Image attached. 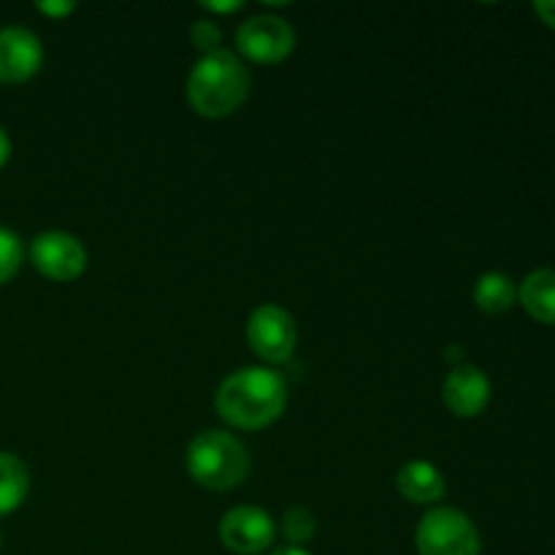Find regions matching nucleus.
I'll use <instances>...</instances> for the list:
<instances>
[{"label": "nucleus", "instance_id": "f3484780", "mask_svg": "<svg viewBox=\"0 0 555 555\" xmlns=\"http://www.w3.org/2000/svg\"><path fill=\"white\" fill-rule=\"evenodd\" d=\"M190 38H193L195 49H201L204 54H211L220 49L222 33H220V27H217V22L198 20V22H193V27H190Z\"/></svg>", "mask_w": 555, "mask_h": 555}, {"label": "nucleus", "instance_id": "9d476101", "mask_svg": "<svg viewBox=\"0 0 555 555\" xmlns=\"http://www.w3.org/2000/svg\"><path fill=\"white\" fill-rule=\"evenodd\" d=\"M442 399L455 417H477L480 412H486L488 401H491V379L486 377L482 369L472 366V363H459L444 377Z\"/></svg>", "mask_w": 555, "mask_h": 555}, {"label": "nucleus", "instance_id": "2eb2a0df", "mask_svg": "<svg viewBox=\"0 0 555 555\" xmlns=\"http://www.w3.org/2000/svg\"><path fill=\"white\" fill-rule=\"evenodd\" d=\"M282 534L291 542L293 547H301L307 542L314 540L318 534V518L312 515V509L307 507H293L282 515Z\"/></svg>", "mask_w": 555, "mask_h": 555}, {"label": "nucleus", "instance_id": "5701e85b", "mask_svg": "<svg viewBox=\"0 0 555 555\" xmlns=\"http://www.w3.org/2000/svg\"><path fill=\"white\" fill-rule=\"evenodd\" d=\"M0 545H3V537H0Z\"/></svg>", "mask_w": 555, "mask_h": 555}, {"label": "nucleus", "instance_id": "0eeeda50", "mask_svg": "<svg viewBox=\"0 0 555 555\" xmlns=\"http://www.w3.org/2000/svg\"><path fill=\"white\" fill-rule=\"evenodd\" d=\"M30 260L38 274L52 282H74L87 269V249L74 233L43 231L33 238Z\"/></svg>", "mask_w": 555, "mask_h": 555}, {"label": "nucleus", "instance_id": "f8f14e48", "mask_svg": "<svg viewBox=\"0 0 555 555\" xmlns=\"http://www.w3.org/2000/svg\"><path fill=\"white\" fill-rule=\"evenodd\" d=\"M520 304L534 320L555 325V269L531 271L518 291Z\"/></svg>", "mask_w": 555, "mask_h": 555}, {"label": "nucleus", "instance_id": "1a4fd4ad", "mask_svg": "<svg viewBox=\"0 0 555 555\" xmlns=\"http://www.w3.org/2000/svg\"><path fill=\"white\" fill-rule=\"evenodd\" d=\"M41 38L27 27L0 30V85H25L41 70Z\"/></svg>", "mask_w": 555, "mask_h": 555}, {"label": "nucleus", "instance_id": "6e6552de", "mask_svg": "<svg viewBox=\"0 0 555 555\" xmlns=\"http://www.w3.org/2000/svg\"><path fill=\"white\" fill-rule=\"evenodd\" d=\"M274 537V518L266 509L253 507V504L228 509L220 520L222 545L236 555H258L269 551Z\"/></svg>", "mask_w": 555, "mask_h": 555}, {"label": "nucleus", "instance_id": "412c9836", "mask_svg": "<svg viewBox=\"0 0 555 555\" xmlns=\"http://www.w3.org/2000/svg\"><path fill=\"white\" fill-rule=\"evenodd\" d=\"M9 157H11V139H9V133L0 128V168L9 163Z\"/></svg>", "mask_w": 555, "mask_h": 555}, {"label": "nucleus", "instance_id": "4be33fe9", "mask_svg": "<svg viewBox=\"0 0 555 555\" xmlns=\"http://www.w3.org/2000/svg\"><path fill=\"white\" fill-rule=\"evenodd\" d=\"M271 555H312V553H307V551H304V547L287 545V547H280V551H274Z\"/></svg>", "mask_w": 555, "mask_h": 555}, {"label": "nucleus", "instance_id": "f257e3e1", "mask_svg": "<svg viewBox=\"0 0 555 555\" xmlns=\"http://www.w3.org/2000/svg\"><path fill=\"white\" fill-rule=\"evenodd\" d=\"M215 406L225 423L242 431H258L282 417L287 406L285 377L274 369L244 366L217 388Z\"/></svg>", "mask_w": 555, "mask_h": 555}, {"label": "nucleus", "instance_id": "aec40b11", "mask_svg": "<svg viewBox=\"0 0 555 555\" xmlns=\"http://www.w3.org/2000/svg\"><path fill=\"white\" fill-rule=\"evenodd\" d=\"M204 9L217 11V14H231V11L242 9V3H238V0H231V3H215V0H211V3H204Z\"/></svg>", "mask_w": 555, "mask_h": 555}, {"label": "nucleus", "instance_id": "20e7f679", "mask_svg": "<svg viewBox=\"0 0 555 555\" xmlns=\"http://www.w3.org/2000/svg\"><path fill=\"white\" fill-rule=\"evenodd\" d=\"M415 545L421 555H480V531L466 513L437 507L417 524Z\"/></svg>", "mask_w": 555, "mask_h": 555}, {"label": "nucleus", "instance_id": "39448f33", "mask_svg": "<svg viewBox=\"0 0 555 555\" xmlns=\"http://www.w3.org/2000/svg\"><path fill=\"white\" fill-rule=\"evenodd\" d=\"M236 49L244 60L258 65H276L296 49V30L276 14H258L242 22L236 33Z\"/></svg>", "mask_w": 555, "mask_h": 555}, {"label": "nucleus", "instance_id": "423d86ee", "mask_svg": "<svg viewBox=\"0 0 555 555\" xmlns=\"http://www.w3.org/2000/svg\"><path fill=\"white\" fill-rule=\"evenodd\" d=\"M249 350L266 363H287L296 352L298 328L287 309L276 304H263L247 320Z\"/></svg>", "mask_w": 555, "mask_h": 555}, {"label": "nucleus", "instance_id": "a211bd4d", "mask_svg": "<svg viewBox=\"0 0 555 555\" xmlns=\"http://www.w3.org/2000/svg\"><path fill=\"white\" fill-rule=\"evenodd\" d=\"M36 9L41 11V14H47V16H52V20H63V16H68V14H74V9L76 5L74 3H68V0H49V3H36Z\"/></svg>", "mask_w": 555, "mask_h": 555}, {"label": "nucleus", "instance_id": "dca6fc26", "mask_svg": "<svg viewBox=\"0 0 555 555\" xmlns=\"http://www.w3.org/2000/svg\"><path fill=\"white\" fill-rule=\"evenodd\" d=\"M22 255H25V249H22L20 236L11 228L0 225V287L14 280L22 266Z\"/></svg>", "mask_w": 555, "mask_h": 555}, {"label": "nucleus", "instance_id": "9b49d317", "mask_svg": "<svg viewBox=\"0 0 555 555\" xmlns=\"http://www.w3.org/2000/svg\"><path fill=\"white\" fill-rule=\"evenodd\" d=\"M399 493L412 504H437L448 491L442 472L428 461H410L399 469Z\"/></svg>", "mask_w": 555, "mask_h": 555}, {"label": "nucleus", "instance_id": "7ed1b4c3", "mask_svg": "<svg viewBox=\"0 0 555 555\" xmlns=\"http://www.w3.org/2000/svg\"><path fill=\"white\" fill-rule=\"evenodd\" d=\"M188 472L198 486L209 491H231L242 486L249 472V455L242 439L233 434L201 431L188 448Z\"/></svg>", "mask_w": 555, "mask_h": 555}, {"label": "nucleus", "instance_id": "ddd939ff", "mask_svg": "<svg viewBox=\"0 0 555 555\" xmlns=\"http://www.w3.org/2000/svg\"><path fill=\"white\" fill-rule=\"evenodd\" d=\"M30 491V472L14 453L0 450V518L25 504Z\"/></svg>", "mask_w": 555, "mask_h": 555}, {"label": "nucleus", "instance_id": "6ab92c4d", "mask_svg": "<svg viewBox=\"0 0 555 555\" xmlns=\"http://www.w3.org/2000/svg\"><path fill=\"white\" fill-rule=\"evenodd\" d=\"M534 11L542 16L545 25L555 27V0H540V3H534Z\"/></svg>", "mask_w": 555, "mask_h": 555}, {"label": "nucleus", "instance_id": "4468645a", "mask_svg": "<svg viewBox=\"0 0 555 555\" xmlns=\"http://www.w3.org/2000/svg\"><path fill=\"white\" fill-rule=\"evenodd\" d=\"M518 298V291H515V282L509 280L502 271H488L477 280L475 285V304L480 312L486 314H502L507 312L509 307Z\"/></svg>", "mask_w": 555, "mask_h": 555}, {"label": "nucleus", "instance_id": "f03ea898", "mask_svg": "<svg viewBox=\"0 0 555 555\" xmlns=\"http://www.w3.org/2000/svg\"><path fill=\"white\" fill-rule=\"evenodd\" d=\"M249 68L238 54L217 49L201 54L188 76V103L201 117L220 119L238 112L249 95Z\"/></svg>", "mask_w": 555, "mask_h": 555}]
</instances>
